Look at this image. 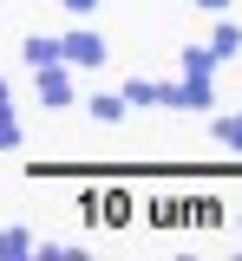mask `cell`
I'll return each mask as SVG.
<instances>
[{"instance_id":"cell-11","label":"cell","mask_w":242,"mask_h":261,"mask_svg":"<svg viewBox=\"0 0 242 261\" xmlns=\"http://www.w3.org/2000/svg\"><path fill=\"white\" fill-rule=\"evenodd\" d=\"M0 150H20V118H13V105H0Z\"/></svg>"},{"instance_id":"cell-13","label":"cell","mask_w":242,"mask_h":261,"mask_svg":"<svg viewBox=\"0 0 242 261\" xmlns=\"http://www.w3.org/2000/svg\"><path fill=\"white\" fill-rule=\"evenodd\" d=\"M197 7H203V13H223V7H229V0H197Z\"/></svg>"},{"instance_id":"cell-9","label":"cell","mask_w":242,"mask_h":261,"mask_svg":"<svg viewBox=\"0 0 242 261\" xmlns=\"http://www.w3.org/2000/svg\"><path fill=\"white\" fill-rule=\"evenodd\" d=\"M183 72H190V79H209V72H216V53H209V46H183Z\"/></svg>"},{"instance_id":"cell-4","label":"cell","mask_w":242,"mask_h":261,"mask_svg":"<svg viewBox=\"0 0 242 261\" xmlns=\"http://www.w3.org/2000/svg\"><path fill=\"white\" fill-rule=\"evenodd\" d=\"M33 248H39L33 228H13V222L0 228V261H33Z\"/></svg>"},{"instance_id":"cell-7","label":"cell","mask_w":242,"mask_h":261,"mask_svg":"<svg viewBox=\"0 0 242 261\" xmlns=\"http://www.w3.org/2000/svg\"><path fill=\"white\" fill-rule=\"evenodd\" d=\"M209 53H216V65H223V59H236V53H242V27H229V20H223V27L209 33Z\"/></svg>"},{"instance_id":"cell-10","label":"cell","mask_w":242,"mask_h":261,"mask_svg":"<svg viewBox=\"0 0 242 261\" xmlns=\"http://www.w3.org/2000/svg\"><path fill=\"white\" fill-rule=\"evenodd\" d=\"M216 137H223V144H229V150L242 157V111H229V118H216Z\"/></svg>"},{"instance_id":"cell-6","label":"cell","mask_w":242,"mask_h":261,"mask_svg":"<svg viewBox=\"0 0 242 261\" xmlns=\"http://www.w3.org/2000/svg\"><path fill=\"white\" fill-rule=\"evenodd\" d=\"M118 98H125L131 111H144V105H164V85H151V79H125V85H118Z\"/></svg>"},{"instance_id":"cell-14","label":"cell","mask_w":242,"mask_h":261,"mask_svg":"<svg viewBox=\"0 0 242 261\" xmlns=\"http://www.w3.org/2000/svg\"><path fill=\"white\" fill-rule=\"evenodd\" d=\"M0 105H7V79H0Z\"/></svg>"},{"instance_id":"cell-8","label":"cell","mask_w":242,"mask_h":261,"mask_svg":"<svg viewBox=\"0 0 242 261\" xmlns=\"http://www.w3.org/2000/svg\"><path fill=\"white\" fill-rule=\"evenodd\" d=\"M85 105H92V118H99V124H118V118L131 111V105H125L118 92H99V98H85Z\"/></svg>"},{"instance_id":"cell-2","label":"cell","mask_w":242,"mask_h":261,"mask_svg":"<svg viewBox=\"0 0 242 261\" xmlns=\"http://www.w3.org/2000/svg\"><path fill=\"white\" fill-rule=\"evenodd\" d=\"M33 79H39V105H53V111H66L72 98H79V72H72L66 59H59V65H39Z\"/></svg>"},{"instance_id":"cell-5","label":"cell","mask_w":242,"mask_h":261,"mask_svg":"<svg viewBox=\"0 0 242 261\" xmlns=\"http://www.w3.org/2000/svg\"><path fill=\"white\" fill-rule=\"evenodd\" d=\"M20 53H27V65H33V72H39V65H59V59H66L53 33H27V46H20Z\"/></svg>"},{"instance_id":"cell-12","label":"cell","mask_w":242,"mask_h":261,"mask_svg":"<svg viewBox=\"0 0 242 261\" xmlns=\"http://www.w3.org/2000/svg\"><path fill=\"white\" fill-rule=\"evenodd\" d=\"M59 7H66L72 20H92V13H99V0H59Z\"/></svg>"},{"instance_id":"cell-15","label":"cell","mask_w":242,"mask_h":261,"mask_svg":"<svg viewBox=\"0 0 242 261\" xmlns=\"http://www.w3.org/2000/svg\"><path fill=\"white\" fill-rule=\"evenodd\" d=\"M236 235H242V228H236Z\"/></svg>"},{"instance_id":"cell-1","label":"cell","mask_w":242,"mask_h":261,"mask_svg":"<svg viewBox=\"0 0 242 261\" xmlns=\"http://www.w3.org/2000/svg\"><path fill=\"white\" fill-rule=\"evenodd\" d=\"M59 53H66L72 72H99V65H105V39L92 27H66V33H59Z\"/></svg>"},{"instance_id":"cell-3","label":"cell","mask_w":242,"mask_h":261,"mask_svg":"<svg viewBox=\"0 0 242 261\" xmlns=\"http://www.w3.org/2000/svg\"><path fill=\"white\" fill-rule=\"evenodd\" d=\"M209 98H216V79H177V85H164V105L171 111H209Z\"/></svg>"}]
</instances>
